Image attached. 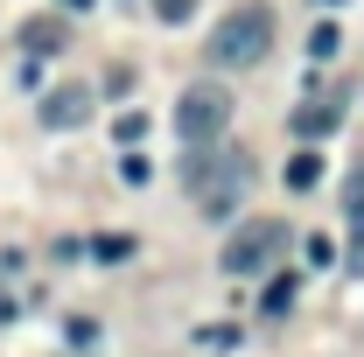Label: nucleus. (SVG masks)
Returning a JSON list of instances; mask_svg holds the SVG:
<instances>
[{
    "label": "nucleus",
    "instance_id": "obj_1",
    "mask_svg": "<svg viewBox=\"0 0 364 357\" xmlns=\"http://www.w3.org/2000/svg\"><path fill=\"white\" fill-rule=\"evenodd\" d=\"M182 182H189V196H196L203 218H231L238 196L252 189V154L245 147H189Z\"/></svg>",
    "mask_w": 364,
    "mask_h": 357
},
{
    "label": "nucleus",
    "instance_id": "obj_12",
    "mask_svg": "<svg viewBox=\"0 0 364 357\" xmlns=\"http://www.w3.org/2000/svg\"><path fill=\"white\" fill-rule=\"evenodd\" d=\"M343 218L350 224L364 218V169H350V182H343Z\"/></svg>",
    "mask_w": 364,
    "mask_h": 357
},
{
    "label": "nucleus",
    "instance_id": "obj_17",
    "mask_svg": "<svg viewBox=\"0 0 364 357\" xmlns=\"http://www.w3.org/2000/svg\"><path fill=\"white\" fill-rule=\"evenodd\" d=\"M63 7H91V0H63Z\"/></svg>",
    "mask_w": 364,
    "mask_h": 357
},
{
    "label": "nucleus",
    "instance_id": "obj_4",
    "mask_svg": "<svg viewBox=\"0 0 364 357\" xmlns=\"http://www.w3.org/2000/svg\"><path fill=\"white\" fill-rule=\"evenodd\" d=\"M280 252H287V224H280V218H252V224H245V231L225 245V260H218V267H225L231 280H245V273L273 267Z\"/></svg>",
    "mask_w": 364,
    "mask_h": 357
},
{
    "label": "nucleus",
    "instance_id": "obj_7",
    "mask_svg": "<svg viewBox=\"0 0 364 357\" xmlns=\"http://www.w3.org/2000/svg\"><path fill=\"white\" fill-rule=\"evenodd\" d=\"M294 302H301V273H280V280H273V287H267V302H259V309H267L273 322H280V315L294 309Z\"/></svg>",
    "mask_w": 364,
    "mask_h": 357
},
{
    "label": "nucleus",
    "instance_id": "obj_10",
    "mask_svg": "<svg viewBox=\"0 0 364 357\" xmlns=\"http://www.w3.org/2000/svg\"><path fill=\"white\" fill-rule=\"evenodd\" d=\"M21 43L36 49V56H43V49H63V21H28V28H21Z\"/></svg>",
    "mask_w": 364,
    "mask_h": 357
},
{
    "label": "nucleus",
    "instance_id": "obj_8",
    "mask_svg": "<svg viewBox=\"0 0 364 357\" xmlns=\"http://www.w3.org/2000/svg\"><path fill=\"white\" fill-rule=\"evenodd\" d=\"M316 182H322V154H316V147H301V154L287 161V189H316Z\"/></svg>",
    "mask_w": 364,
    "mask_h": 357
},
{
    "label": "nucleus",
    "instance_id": "obj_15",
    "mask_svg": "<svg viewBox=\"0 0 364 357\" xmlns=\"http://www.w3.org/2000/svg\"><path fill=\"white\" fill-rule=\"evenodd\" d=\"M119 182H147V154H127L119 161Z\"/></svg>",
    "mask_w": 364,
    "mask_h": 357
},
{
    "label": "nucleus",
    "instance_id": "obj_5",
    "mask_svg": "<svg viewBox=\"0 0 364 357\" xmlns=\"http://www.w3.org/2000/svg\"><path fill=\"white\" fill-rule=\"evenodd\" d=\"M91 105H98L91 85H56V91H43V127L49 134H70V127L91 119Z\"/></svg>",
    "mask_w": 364,
    "mask_h": 357
},
{
    "label": "nucleus",
    "instance_id": "obj_13",
    "mask_svg": "<svg viewBox=\"0 0 364 357\" xmlns=\"http://www.w3.org/2000/svg\"><path fill=\"white\" fill-rule=\"evenodd\" d=\"M112 134H119V147H140V140H147V119H140V112H127Z\"/></svg>",
    "mask_w": 364,
    "mask_h": 357
},
{
    "label": "nucleus",
    "instance_id": "obj_2",
    "mask_svg": "<svg viewBox=\"0 0 364 357\" xmlns=\"http://www.w3.org/2000/svg\"><path fill=\"white\" fill-rule=\"evenodd\" d=\"M267 49H273V7H259V0L231 7L210 28V63L218 70H252V63H267Z\"/></svg>",
    "mask_w": 364,
    "mask_h": 357
},
{
    "label": "nucleus",
    "instance_id": "obj_16",
    "mask_svg": "<svg viewBox=\"0 0 364 357\" xmlns=\"http://www.w3.org/2000/svg\"><path fill=\"white\" fill-rule=\"evenodd\" d=\"M189 7H196V0H154V14H161V21H182Z\"/></svg>",
    "mask_w": 364,
    "mask_h": 357
},
{
    "label": "nucleus",
    "instance_id": "obj_9",
    "mask_svg": "<svg viewBox=\"0 0 364 357\" xmlns=\"http://www.w3.org/2000/svg\"><path fill=\"white\" fill-rule=\"evenodd\" d=\"M91 252H98L105 267H119V260H134V231H98V238H91Z\"/></svg>",
    "mask_w": 364,
    "mask_h": 357
},
{
    "label": "nucleus",
    "instance_id": "obj_3",
    "mask_svg": "<svg viewBox=\"0 0 364 357\" xmlns=\"http://www.w3.org/2000/svg\"><path fill=\"white\" fill-rule=\"evenodd\" d=\"M225 127H231V91L225 85H189L176 98V134H182V147H218Z\"/></svg>",
    "mask_w": 364,
    "mask_h": 357
},
{
    "label": "nucleus",
    "instance_id": "obj_6",
    "mask_svg": "<svg viewBox=\"0 0 364 357\" xmlns=\"http://www.w3.org/2000/svg\"><path fill=\"white\" fill-rule=\"evenodd\" d=\"M336 119H343V105H336V98H316V105L294 112V134H301V140H322V134H336Z\"/></svg>",
    "mask_w": 364,
    "mask_h": 357
},
{
    "label": "nucleus",
    "instance_id": "obj_14",
    "mask_svg": "<svg viewBox=\"0 0 364 357\" xmlns=\"http://www.w3.org/2000/svg\"><path fill=\"white\" fill-rule=\"evenodd\" d=\"M343 267H350V273H364V218L350 224V245H343Z\"/></svg>",
    "mask_w": 364,
    "mask_h": 357
},
{
    "label": "nucleus",
    "instance_id": "obj_11",
    "mask_svg": "<svg viewBox=\"0 0 364 357\" xmlns=\"http://www.w3.org/2000/svg\"><path fill=\"white\" fill-rule=\"evenodd\" d=\"M196 343H203V351H238V329H231V322H203Z\"/></svg>",
    "mask_w": 364,
    "mask_h": 357
}]
</instances>
